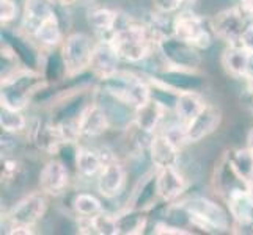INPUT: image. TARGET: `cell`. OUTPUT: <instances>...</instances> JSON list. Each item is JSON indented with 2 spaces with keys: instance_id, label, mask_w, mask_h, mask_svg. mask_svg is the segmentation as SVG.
I'll return each mask as SVG.
<instances>
[{
  "instance_id": "cell-10",
  "label": "cell",
  "mask_w": 253,
  "mask_h": 235,
  "mask_svg": "<svg viewBox=\"0 0 253 235\" xmlns=\"http://www.w3.org/2000/svg\"><path fill=\"white\" fill-rule=\"evenodd\" d=\"M120 62L121 58L118 55L117 49L113 47L110 39H102L94 42L93 55H91V63H90V71L99 78H109L113 74H117L120 71Z\"/></svg>"
},
{
  "instance_id": "cell-5",
  "label": "cell",
  "mask_w": 253,
  "mask_h": 235,
  "mask_svg": "<svg viewBox=\"0 0 253 235\" xmlns=\"http://www.w3.org/2000/svg\"><path fill=\"white\" fill-rule=\"evenodd\" d=\"M156 52L161 55L164 65L170 72L195 74L202 66L200 49L174 34L165 36L156 42Z\"/></svg>"
},
{
  "instance_id": "cell-2",
  "label": "cell",
  "mask_w": 253,
  "mask_h": 235,
  "mask_svg": "<svg viewBox=\"0 0 253 235\" xmlns=\"http://www.w3.org/2000/svg\"><path fill=\"white\" fill-rule=\"evenodd\" d=\"M102 91L121 105H127L132 110L145 105L153 98V86L150 80L132 72L118 71L109 78L101 80Z\"/></svg>"
},
{
  "instance_id": "cell-41",
  "label": "cell",
  "mask_w": 253,
  "mask_h": 235,
  "mask_svg": "<svg viewBox=\"0 0 253 235\" xmlns=\"http://www.w3.org/2000/svg\"><path fill=\"white\" fill-rule=\"evenodd\" d=\"M181 2H182V3H194L195 0H181Z\"/></svg>"
},
{
  "instance_id": "cell-37",
  "label": "cell",
  "mask_w": 253,
  "mask_h": 235,
  "mask_svg": "<svg viewBox=\"0 0 253 235\" xmlns=\"http://www.w3.org/2000/svg\"><path fill=\"white\" fill-rule=\"evenodd\" d=\"M241 46H244L249 52H252V54H253V22L249 25L247 30L244 32L242 39H241Z\"/></svg>"
},
{
  "instance_id": "cell-7",
  "label": "cell",
  "mask_w": 253,
  "mask_h": 235,
  "mask_svg": "<svg viewBox=\"0 0 253 235\" xmlns=\"http://www.w3.org/2000/svg\"><path fill=\"white\" fill-rule=\"evenodd\" d=\"M173 34L200 50H206L211 47L215 38L212 22L192 11H181L174 16Z\"/></svg>"
},
{
  "instance_id": "cell-13",
  "label": "cell",
  "mask_w": 253,
  "mask_h": 235,
  "mask_svg": "<svg viewBox=\"0 0 253 235\" xmlns=\"http://www.w3.org/2000/svg\"><path fill=\"white\" fill-rule=\"evenodd\" d=\"M156 187L159 199L164 202H174L187 190V180L176 167L156 169Z\"/></svg>"
},
{
  "instance_id": "cell-12",
  "label": "cell",
  "mask_w": 253,
  "mask_h": 235,
  "mask_svg": "<svg viewBox=\"0 0 253 235\" xmlns=\"http://www.w3.org/2000/svg\"><path fill=\"white\" fill-rule=\"evenodd\" d=\"M126 185V169L115 159H109L104 163L99 176L96 177V188L106 199L117 198Z\"/></svg>"
},
{
  "instance_id": "cell-28",
  "label": "cell",
  "mask_w": 253,
  "mask_h": 235,
  "mask_svg": "<svg viewBox=\"0 0 253 235\" xmlns=\"http://www.w3.org/2000/svg\"><path fill=\"white\" fill-rule=\"evenodd\" d=\"M76 169L85 179L98 177L101 169L104 168V157L88 147H79L76 151Z\"/></svg>"
},
{
  "instance_id": "cell-30",
  "label": "cell",
  "mask_w": 253,
  "mask_h": 235,
  "mask_svg": "<svg viewBox=\"0 0 253 235\" xmlns=\"http://www.w3.org/2000/svg\"><path fill=\"white\" fill-rule=\"evenodd\" d=\"M73 208L79 216H90V218L104 212V207H102L101 201L90 193L76 195L74 201H73Z\"/></svg>"
},
{
  "instance_id": "cell-35",
  "label": "cell",
  "mask_w": 253,
  "mask_h": 235,
  "mask_svg": "<svg viewBox=\"0 0 253 235\" xmlns=\"http://www.w3.org/2000/svg\"><path fill=\"white\" fill-rule=\"evenodd\" d=\"M19 169V163L13 159L2 160V180H11Z\"/></svg>"
},
{
  "instance_id": "cell-23",
  "label": "cell",
  "mask_w": 253,
  "mask_h": 235,
  "mask_svg": "<svg viewBox=\"0 0 253 235\" xmlns=\"http://www.w3.org/2000/svg\"><path fill=\"white\" fill-rule=\"evenodd\" d=\"M252 52H249L241 44L228 46L222 54V66L231 77L247 78L249 66H250Z\"/></svg>"
},
{
  "instance_id": "cell-16",
  "label": "cell",
  "mask_w": 253,
  "mask_h": 235,
  "mask_svg": "<svg viewBox=\"0 0 253 235\" xmlns=\"http://www.w3.org/2000/svg\"><path fill=\"white\" fill-rule=\"evenodd\" d=\"M148 151H150L153 167L156 169L167 168V167H178L181 149L169 140V136L162 130L161 132L158 130L156 134H153V136L150 138Z\"/></svg>"
},
{
  "instance_id": "cell-9",
  "label": "cell",
  "mask_w": 253,
  "mask_h": 235,
  "mask_svg": "<svg viewBox=\"0 0 253 235\" xmlns=\"http://www.w3.org/2000/svg\"><path fill=\"white\" fill-rule=\"evenodd\" d=\"M47 210V195L44 191H33L17 201L6 213L8 224H24L33 228Z\"/></svg>"
},
{
  "instance_id": "cell-4",
  "label": "cell",
  "mask_w": 253,
  "mask_h": 235,
  "mask_svg": "<svg viewBox=\"0 0 253 235\" xmlns=\"http://www.w3.org/2000/svg\"><path fill=\"white\" fill-rule=\"evenodd\" d=\"M179 208L187 215L192 226L205 232H228L231 229L228 215L223 208L214 202L212 199L205 196H192L184 199Z\"/></svg>"
},
{
  "instance_id": "cell-40",
  "label": "cell",
  "mask_w": 253,
  "mask_h": 235,
  "mask_svg": "<svg viewBox=\"0 0 253 235\" xmlns=\"http://www.w3.org/2000/svg\"><path fill=\"white\" fill-rule=\"evenodd\" d=\"M247 193H249V196H250V199H252V202H253V182L247 185Z\"/></svg>"
},
{
  "instance_id": "cell-32",
  "label": "cell",
  "mask_w": 253,
  "mask_h": 235,
  "mask_svg": "<svg viewBox=\"0 0 253 235\" xmlns=\"http://www.w3.org/2000/svg\"><path fill=\"white\" fill-rule=\"evenodd\" d=\"M17 3L14 0H0V22L8 25L17 17Z\"/></svg>"
},
{
  "instance_id": "cell-11",
  "label": "cell",
  "mask_w": 253,
  "mask_h": 235,
  "mask_svg": "<svg viewBox=\"0 0 253 235\" xmlns=\"http://www.w3.org/2000/svg\"><path fill=\"white\" fill-rule=\"evenodd\" d=\"M222 123V111L219 107L208 105L198 113V115L186 124V136H187V143H198L205 140L206 136L211 135L214 130L220 126Z\"/></svg>"
},
{
  "instance_id": "cell-19",
  "label": "cell",
  "mask_w": 253,
  "mask_h": 235,
  "mask_svg": "<svg viewBox=\"0 0 253 235\" xmlns=\"http://www.w3.org/2000/svg\"><path fill=\"white\" fill-rule=\"evenodd\" d=\"M32 138L38 149L47 154H58L68 144L57 123H38L32 132Z\"/></svg>"
},
{
  "instance_id": "cell-33",
  "label": "cell",
  "mask_w": 253,
  "mask_h": 235,
  "mask_svg": "<svg viewBox=\"0 0 253 235\" xmlns=\"http://www.w3.org/2000/svg\"><path fill=\"white\" fill-rule=\"evenodd\" d=\"M153 234L156 235H190L189 231L179 226H173L165 221H158L153 226Z\"/></svg>"
},
{
  "instance_id": "cell-3",
  "label": "cell",
  "mask_w": 253,
  "mask_h": 235,
  "mask_svg": "<svg viewBox=\"0 0 253 235\" xmlns=\"http://www.w3.org/2000/svg\"><path fill=\"white\" fill-rule=\"evenodd\" d=\"M44 85V77L41 72L32 71L29 67L16 69L2 77L0 102L8 107L24 110L30 103L33 94H37Z\"/></svg>"
},
{
  "instance_id": "cell-22",
  "label": "cell",
  "mask_w": 253,
  "mask_h": 235,
  "mask_svg": "<svg viewBox=\"0 0 253 235\" xmlns=\"http://www.w3.org/2000/svg\"><path fill=\"white\" fill-rule=\"evenodd\" d=\"M159 199L158 187H156V168L138 180V184L134 187L132 196L129 199V207L138 208V210H150L154 202Z\"/></svg>"
},
{
  "instance_id": "cell-6",
  "label": "cell",
  "mask_w": 253,
  "mask_h": 235,
  "mask_svg": "<svg viewBox=\"0 0 253 235\" xmlns=\"http://www.w3.org/2000/svg\"><path fill=\"white\" fill-rule=\"evenodd\" d=\"M94 42L90 34L82 32L71 33L63 39L60 46V62L66 77H76L88 71Z\"/></svg>"
},
{
  "instance_id": "cell-15",
  "label": "cell",
  "mask_w": 253,
  "mask_h": 235,
  "mask_svg": "<svg viewBox=\"0 0 253 235\" xmlns=\"http://www.w3.org/2000/svg\"><path fill=\"white\" fill-rule=\"evenodd\" d=\"M110 126L109 115L99 102H91L79 111L81 136L96 138L102 135Z\"/></svg>"
},
{
  "instance_id": "cell-31",
  "label": "cell",
  "mask_w": 253,
  "mask_h": 235,
  "mask_svg": "<svg viewBox=\"0 0 253 235\" xmlns=\"http://www.w3.org/2000/svg\"><path fill=\"white\" fill-rule=\"evenodd\" d=\"M96 235H118V224L117 216L110 215L106 210L91 216Z\"/></svg>"
},
{
  "instance_id": "cell-21",
  "label": "cell",
  "mask_w": 253,
  "mask_h": 235,
  "mask_svg": "<svg viewBox=\"0 0 253 235\" xmlns=\"http://www.w3.org/2000/svg\"><path fill=\"white\" fill-rule=\"evenodd\" d=\"M225 199L234 226L253 224V202L247 193V188L233 190Z\"/></svg>"
},
{
  "instance_id": "cell-36",
  "label": "cell",
  "mask_w": 253,
  "mask_h": 235,
  "mask_svg": "<svg viewBox=\"0 0 253 235\" xmlns=\"http://www.w3.org/2000/svg\"><path fill=\"white\" fill-rule=\"evenodd\" d=\"M6 234H10V235H32L33 228H30V226H24V224H10L8 226Z\"/></svg>"
},
{
  "instance_id": "cell-17",
  "label": "cell",
  "mask_w": 253,
  "mask_h": 235,
  "mask_svg": "<svg viewBox=\"0 0 253 235\" xmlns=\"http://www.w3.org/2000/svg\"><path fill=\"white\" fill-rule=\"evenodd\" d=\"M86 21L91 25V29L99 34V38L109 39L113 32L127 21V17H125L120 11L110 10V8L94 6L86 13Z\"/></svg>"
},
{
  "instance_id": "cell-1",
  "label": "cell",
  "mask_w": 253,
  "mask_h": 235,
  "mask_svg": "<svg viewBox=\"0 0 253 235\" xmlns=\"http://www.w3.org/2000/svg\"><path fill=\"white\" fill-rule=\"evenodd\" d=\"M109 39L117 49L121 62L126 63H142L156 50V39L148 25L129 19L113 32Z\"/></svg>"
},
{
  "instance_id": "cell-39",
  "label": "cell",
  "mask_w": 253,
  "mask_h": 235,
  "mask_svg": "<svg viewBox=\"0 0 253 235\" xmlns=\"http://www.w3.org/2000/svg\"><path fill=\"white\" fill-rule=\"evenodd\" d=\"M54 3H60V5H73L76 2H79V0H52Z\"/></svg>"
},
{
  "instance_id": "cell-27",
  "label": "cell",
  "mask_w": 253,
  "mask_h": 235,
  "mask_svg": "<svg viewBox=\"0 0 253 235\" xmlns=\"http://www.w3.org/2000/svg\"><path fill=\"white\" fill-rule=\"evenodd\" d=\"M30 38H33L38 44H41L42 47H47V49H54V47L62 46L65 38H63L62 25H60L57 14L50 16L49 19L42 22L40 27L35 30V33Z\"/></svg>"
},
{
  "instance_id": "cell-34",
  "label": "cell",
  "mask_w": 253,
  "mask_h": 235,
  "mask_svg": "<svg viewBox=\"0 0 253 235\" xmlns=\"http://www.w3.org/2000/svg\"><path fill=\"white\" fill-rule=\"evenodd\" d=\"M156 11H161V13H167V14H173L176 13L182 2L181 0H153Z\"/></svg>"
},
{
  "instance_id": "cell-26",
  "label": "cell",
  "mask_w": 253,
  "mask_h": 235,
  "mask_svg": "<svg viewBox=\"0 0 253 235\" xmlns=\"http://www.w3.org/2000/svg\"><path fill=\"white\" fill-rule=\"evenodd\" d=\"M228 155V162L233 172L242 182L244 185H249L253 182V151L249 147H239L231 151Z\"/></svg>"
},
{
  "instance_id": "cell-29",
  "label": "cell",
  "mask_w": 253,
  "mask_h": 235,
  "mask_svg": "<svg viewBox=\"0 0 253 235\" xmlns=\"http://www.w3.org/2000/svg\"><path fill=\"white\" fill-rule=\"evenodd\" d=\"M0 126L3 132L8 135L21 134L27 129V119L22 110H17L13 107H8L5 103L0 105Z\"/></svg>"
},
{
  "instance_id": "cell-24",
  "label": "cell",
  "mask_w": 253,
  "mask_h": 235,
  "mask_svg": "<svg viewBox=\"0 0 253 235\" xmlns=\"http://www.w3.org/2000/svg\"><path fill=\"white\" fill-rule=\"evenodd\" d=\"M206 105H208L206 101L197 91L184 90L176 96V99H174V103H173V108H174V113H176V116L181 123L187 124Z\"/></svg>"
},
{
  "instance_id": "cell-38",
  "label": "cell",
  "mask_w": 253,
  "mask_h": 235,
  "mask_svg": "<svg viewBox=\"0 0 253 235\" xmlns=\"http://www.w3.org/2000/svg\"><path fill=\"white\" fill-rule=\"evenodd\" d=\"M247 147L249 149H252L253 151V129H250L249 130V134H247Z\"/></svg>"
},
{
  "instance_id": "cell-25",
  "label": "cell",
  "mask_w": 253,
  "mask_h": 235,
  "mask_svg": "<svg viewBox=\"0 0 253 235\" xmlns=\"http://www.w3.org/2000/svg\"><path fill=\"white\" fill-rule=\"evenodd\" d=\"M118 235H140L145 232L148 218L145 210H138L134 207H126L125 210L118 212L117 215Z\"/></svg>"
},
{
  "instance_id": "cell-8",
  "label": "cell",
  "mask_w": 253,
  "mask_h": 235,
  "mask_svg": "<svg viewBox=\"0 0 253 235\" xmlns=\"http://www.w3.org/2000/svg\"><path fill=\"white\" fill-rule=\"evenodd\" d=\"M212 29L215 38L225 41L226 44H241L242 34L253 22V13L246 5L231 6L217 13L212 19Z\"/></svg>"
},
{
  "instance_id": "cell-20",
  "label": "cell",
  "mask_w": 253,
  "mask_h": 235,
  "mask_svg": "<svg viewBox=\"0 0 253 235\" xmlns=\"http://www.w3.org/2000/svg\"><path fill=\"white\" fill-rule=\"evenodd\" d=\"M54 2L52 0H24L22 30L30 38L40 25L54 16Z\"/></svg>"
},
{
  "instance_id": "cell-14",
  "label": "cell",
  "mask_w": 253,
  "mask_h": 235,
  "mask_svg": "<svg viewBox=\"0 0 253 235\" xmlns=\"http://www.w3.org/2000/svg\"><path fill=\"white\" fill-rule=\"evenodd\" d=\"M69 184L68 167L60 160H50L42 167L40 172V188L47 196H60L65 193Z\"/></svg>"
},
{
  "instance_id": "cell-18",
  "label": "cell",
  "mask_w": 253,
  "mask_h": 235,
  "mask_svg": "<svg viewBox=\"0 0 253 235\" xmlns=\"http://www.w3.org/2000/svg\"><path fill=\"white\" fill-rule=\"evenodd\" d=\"M165 115V105L156 99L154 96L148 101L145 105L134 110V121L132 124L145 134H156Z\"/></svg>"
}]
</instances>
